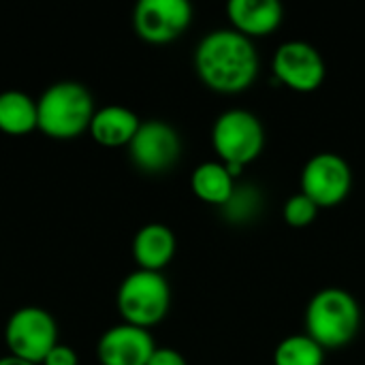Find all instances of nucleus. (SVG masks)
Here are the masks:
<instances>
[{"mask_svg": "<svg viewBox=\"0 0 365 365\" xmlns=\"http://www.w3.org/2000/svg\"><path fill=\"white\" fill-rule=\"evenodd\" d=\"M192 62L201 83L218 94H242L250 90L261 64L255 41L231 26L205 32L197 43Z\"/></svg>", "mask_w": 365, "mask_h": 365, "instance_id": "f257e3e1", "label": "nucleus"}, {"mask_svg": "<svg viewBox=\"0 0 365 365\" xmlns=\"http://www.w3.org/2000/svg\"><path fill=\"white\" fill-rule=\"evenodd\" d=\"M306 334L325 351L349 346L361 329V308L355 295L340 287L317 291L304 314Z\"/></svg>", "mask_w": 365, "mask_h": 365, "instance_id": "f03ea898", "label": "nucleus"}, {"mask_svg": "<svg viewBox=\"0 0 365 365\" xmlns=\"http://www.w3.org/2000/svg\"><path fill=\"white\" fill-rule=\"evenodd\" d=\"M94 98L79 81H56L36 98L38 130L56 141H71L88 133Z\"/></svg>", "mask_w": 365, "mask_h": 365, "instance_id": "7ed1b4c3", "label": "nucleus"}, {"mask_svg": "<svg viewBox=\"0 0 365 365\" xmlns=\"http://www.w3.org/2000/svg\"><path fill=\"white\" fill-rule=\"evenodd\" d=\"M265 126L257 113L244 107L225 109L212 126V148L231 175L240 178L265 150Z\"/></svg>", "mask_w": 365, "mask_h": 365, "instance_id": "20e7f679", "label": "nucleus"}, {"mask_svg": "<svg viewBox=\"0 0 365 365\" xmlns=\"http://www.w3.org/2000/svg\"><path fill=\"white\" fill-rule=\"evenodd\" d=\"M115 304L122 323L150 331L169 314L171 287L167 278L158 272L135 269L120 282Z\"/></svg>", "mask_w": 365, "mask_h": 365, "instance_id": "39448f33", "label": "nucleus"}, {"mask_svg": "<svg viewBox=\"0 0 365 365\" xmlns=\"http://www.w3.org/2000/svg\"><path fill=\"white\" fill-rule=\"evenodd\" d=\"M4 342L9 355L41 365L58 344V325L47 310L38 306H24L9 317L4 325Z\"/></svg>", "mask_w": 365, "mask_h": 365, "instance_id": "423d86ee", "label": "nucleus"}, {"mask_svg": "<svg viewBox=\"0 0 365 365\" xmlns=\"http://www.w3.org/2000/svg\"><path fill=\"white\" fill-rule=\"evenodd\" d=\"M299 186L319 210L338 207L353 190V169L344 156L336 152H319L306 160Z\"/></svg>", "mask_w": 365, "mask_h": 365, "instance_id": "0eeeda50", "label": "nucleus"}, {"mask_svg": "<svg viewBox=\"0 0 365 365\" xmlns=\"http://www.w3.org/2000/svg\"><path fill=\"white\" fill-rule=\"evenodd\" d=\"M272 75L276 83L297 94H310L323 86L327 66L321 51L312 43L284 41L272 56Z\"/></svg>", "mask_w": 365, "mask_h": 365, "instance_id": "6e6552de", "label": "nucleus"}, {"mask_svg": "<svg viewBox=\"0 0 365 365\" xmlns=\"http://www.w3.org/2000/svg\"><path fill=\"white\" fill-rule=\"evenodd\" d=\"M128 156L148 175L167 173L182 156V137L165 120H145L128 143Z\"/></svg>", "mask_w": 365, "mask_h": 365, "instance_id": "1a4fd4ad", "label": "nucleus"}, {"mask_svg": "<svg viewBox=\"0 0 365 365\" xmlns=\"http://www.w3.org/2000/svg\"><path fill=\"white\" fill-rule=\"evenodd\" d=\"M190 24L192 4L188 0H139L133 11V28L150 45L178 41Z\"/></svg>", "mask_w": 365, "mask_h": 365, "instance_id": "9d476101", "label": "nucleus"}, {"mask_svg": "<svg viewBox=\"0 0 365 365\" xmlns=\"http://www.w3.org/2000/svg\"><path fill=\"white\" fill-rule=\"evenodd\" d=\"M154 351L156 344L152 334L126 323L109 327L96 344L101 365H148Z\"/></svg>", "mask_w": 365, "mask_h": 365, "instance_id": "9b49d317", "label": "nucleus"}, {"mask_svg": "<svg viewBox=\"0 0 365 365\" xmlns=\"http://www.w3.org/2000/svg\"><path fill=\"white\" fill-rule=\"evenodd\" d=\"M231 28L250 41L274 34L284 19V6L278 0H231L227 4Z\"/></svg>", "mask_w": 365, "mask_h": 365, "instance_id": "f8f14e48", "label": "nucleus"}, {"mask_svg": "<svg viewBox=\"0 0 365 365\" xmlns=\"http://www.w3.org/2000/svg\"><path fill=\"white\" fill-rule=\"evenodd\" d=\"M175 250V233L163 222H148L133 237V259L137 263V269L143 272L163 274V269L173 261Z\"/></svg>", "mask_w": 365, "mask_h": 365, "instance_id": "ddd939ff", "label": "nucleus"}, {"mask_svg": "<svg viewBox=\"0 0 365 365\" xmlns=\"http://www.w3.org/2000/svg\"><path fill=\"white\" fill-rule=\"evenodd\" d=\"M139 126L141 120L133 109L124 105H105L94 111L88 133L103 148H128Z\"/></svg>", "mask_w": 365, "mask_h": 365, "instance_id": "4468645a", "label": "nucleus"}, {"mask_svg": "<svg viewBox=\"0 0 365 365\" xmlns=\"http://www.w3.org/2000/svg\"><path fill=\"white\" fill-rule=\"evenodd\" d=\"M237 186V178L231 175V171L218 163V160H205L199 167H195L192 175H190V188L192 195L207 203V205H216L222 207L231 195L235 192Z\"/></svg>", "mask_w": 365, "mask_h": 365, "instance_id": "2eb2a0df", "label": "nucleus"}, {"mask_svg": "<svg viewBox=\"0 0 365 365\" xmlns=\"http://www.w3.org/2000/svg\"><path fill=\"white\" fill-rule=\"evenodd\" d=\"M38 130L36 101L21 90L0 92V133L24 137Z\"/></svg>", "mask_w": 365, "mask_h": 365, "instance_id": "dca6fc26", "label": "nucleus"}, {"mask_svg": "<svg viewBox=\"0 0 365 365\" xmlns=\"http://www.w3.org/2000/svg\"><path fill=\"white\" fill-rule=\"evenodd\" d=\"M325 349L308 334H293L278 342L274 351V365H325Z\"/></svg>", "mask_w": 365, "mask_h": 365, "instance_id": "f3484780", "label": "nucleus"}, {"mask_svg": "<svg viewBox=\"0 0 365 365\" xmlns=\"http://www.w3.org/2000/svg\"><path fill=\"white\" fill-rule=\"evenodd\" d=\"M263 207V195L257 186L252 184H237L235 192L231 195V199L220 207L222 216L229 222L235 225H244V222H252L259 212Z\"/></svg>", "mask_w": 365, "mask_h": 365, "instance_id": "a211bd4d", "label": "nucleus"}, {"mask_svg": "<svg viewBox=\"0 0 365 365\" xmlns=\"http://www.w3.org/2000/svg\"><path fill=\"white\" fill-rule=\"evenodd\" d=\"M319 207L312 199H308L302 190L291 195L282 205V218L293 229H306L319 218Z\"/></svg>", "mask_w": 365, "mask_h": 365, "instance_id": "6ab92c4d", "label": "nucleus"}, {"mask_svg": "<svg viewBox=\"0 0 365 365\" xmlns=\"http://www.w3.org/2000/svg\"><path fill=\"white\" fill-rule=\"evenodd\" d=\"M41 365H79V357L71 346L58 342Z\"/></svg>", "mask_w": 365, "mask_h": 365, "instance_id": "aec40b11", "label": "nucleus"}, {"mask_svg": "<svg viewBox=\"0 0 365 365\" xmlns=\"http://www.w3.org/2000/svg\"><path fill=\"white\" fill-rule=\"evenodd\" d=\"M148 365H188V364H186L184 355H182L180 351H175V349H167V346H163V349H158V346H156V351L152 353V357H150Z\"/></svg>", "mask_w": 365, "mask_h": 365, "instance_id": "412c9836", "label": "nucleus"}, {"mask_svg": "<svg viewBox=\"0 0 365 365\" xmlns=\"http://www.w3.org/2000/svg\"><path fill=\"white\" fill-rule=\"evenodd\" d=\"M0 365H34V364L24 361V359H19V357H15V355H4V357H0Z\"/></svg>", "mask_w": 365, "mask_h": 365, "instance_id": "4be33fe9", "label": "nucleus"}]
</instances>
